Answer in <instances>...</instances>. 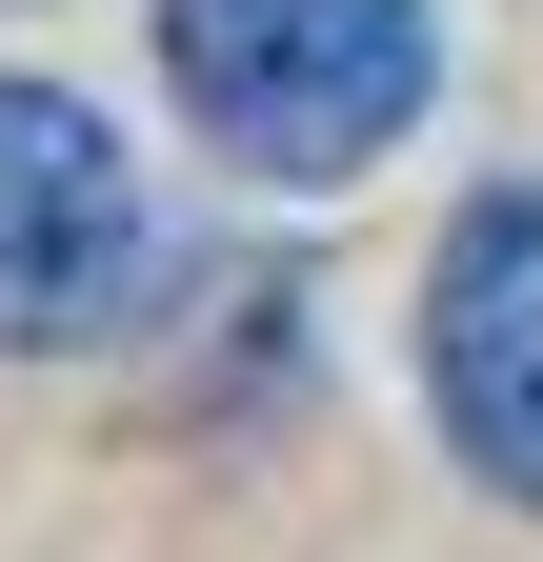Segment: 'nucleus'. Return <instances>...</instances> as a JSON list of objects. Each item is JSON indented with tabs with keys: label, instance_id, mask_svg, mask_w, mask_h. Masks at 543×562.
Returning a JSON list of instances; mask_svg holds the SVG:
<instances>
[{
	"label": "nucleus",
	"instance_id": "nucleus-3",
	"mask_svg": "<svg viewBox=\"0 0 543 562\" xmlns=\"http://www.w3.org/2000/svg\"><path fill=\"white\" fill-rule=\"evenodd\" d=\"M423 402L463 482H503V503H543V181H484L423 261Z\"/></svg>",
	"mask_w": 543,
	"mask_h": 562
},
{
	"label": "nucleus",
	"instance_id": "nucleus-2",
	"mask_svg": "<svg viewBox=\"0 0 543 562\" xmlns=\"http://www.w3.org/2000/svg\"><path fill=\"white\" fill-rule=\"evenodd\" d=\"M162 302V222H142V161L81 81H21L0 60V362H81Z\"/></svg>",
	"mask_w": 543,
	"mask_h": 562
},
{
	"label": "nucleus",
	"instance_id": "nucleus-4",
	"mask_svg": "<svg viewBox=\"0 0 543 562\" xmlns=\"http://www.w3.org/2000/svg\"><path fill=\"white\" fill-rule=\"evenodd\" d=\"M0 21H21V0H0Z\"/></svg>",
	"mask_w": 543,
	"mask_h": 562
},
{
	"label": "nucleus",
	"instance_id": "nucleus-1",
	"mask_svg": "<svg viewBox=\"0 0 543 562\" xmlns=\"http://www.w3.org/2000/svg\"><path fill=\"white\" fill-rule=\"evenodd\" d=\"M162 101L222 140L242 181H363L402 121L443 101L423 0H162Z\"/></svg>",
	"mask_w": 543,
	"mask_h": 562
}]
</instances>
